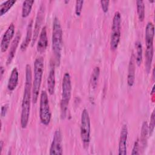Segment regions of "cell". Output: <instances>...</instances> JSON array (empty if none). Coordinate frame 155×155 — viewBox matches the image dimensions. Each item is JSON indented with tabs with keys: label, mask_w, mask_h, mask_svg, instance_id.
I'll return each mask as SVG.
<instances>
[{
	"label": "cell",
	"mask_w": 155,
	"mask_h": 155,
	"mask_svg": "<svg viewBox=\"0 0 155 155\" xmlns=\"http://www.w3.org/2000/svg\"><path fill=\"white\" fill-rule=\"evenodd\" d=\"M100 74V68L99 67H95L92 71L90 77V84L93 88L95 89L97 85L99 77Z\"/></svg>",
	"instance_id": "obj_21"
},
{
	"label": "cell",
	"mask_w": 155,
	"mask_h": 155,
	"mask_svg": "<svg viewBox=\"0 0 155 155\" xmlns=\"http://www.w3.org/2000/svg\"><path fill=\"white\" fill-rule=\"evenodd\" d=\"M71 76L68 72H66L63 76L62 82V94L61 100V113L62 118H64L67 113L68 106L71 94Z\"/></svg>",
	"instance_id": "obj_5"
},
{
	"label": "cell",
	"mask_w": 155,
	"mask_h": 155,
	"mask_svg": "<svg viewBox=\"0 0 155 155\" xmlns=\"http://www.w3.org/2000/svg\"><path fill=\"white\" fill-rule=\"evenodd\" d=\"M33 20H31L27 27V31H26V36L25 39L22 42L20 48L22 51L25 50V49L28 46L30 41L32 40L33 37Z\"/></svg>",
	"instance_id": "obj_17"
},
{
	"label": "cell",
	"mask_w": 155,
	"mask_h": 155,
	"mask_svg": "<svg viewBox=\"0 0 155 155\" xmlns=\"http://www.w3.org/2000/svg\"><path fill=\"white\" fill-rule=\"evenodd\" d=\"M120 28H121V15L119 12L114 13L110 36V48L111 50H116L117 48L120 39Z\"/></svg>",
	"instance_id": "obj_7"
},
{
	"label": "cell",
	"mask_w": 155,
	"mask_h": 155,
	"mask_svg": "<svg viewBox=\"0 0 155 155\" xmlns=\"http://www.w3.org/2000/svg\"><path fill=\"white\" fill-rule=\"evenodd\" d=\"M128 137V128L127 125L124 124L122 127L120 133V137L119 141V155L127 154V140Z\"/></svg>",
	"instance_id": "obj_12"
},
{
	"label": "cell",
	"mask_w": 155,
	"mask_h": 155,
	"mask_svg": "<svg viewBox=\"0 0 155 155\" xmlns=\"http://www.w3.org/2000/svg\"><path fill=\"white\" fill-rule=\"evenodd\" d=\"M135 61L134 54L130 57L129 64H128V76H127V84L129 87H132L134 85L135 81Z\"/></svg>",
	"instance_id": "obj_14"
},
{
	"label": "cell",
	"mask_w": 155,
	"mask_h": 155,
	"mask_svg": "<svg viewBox=\"0 0 155 155\" xmlns=\"http://www.w3.org/2000/svg\"><path fill=\"white\" fill-rule=\"evenodd\" d=\"M137 13L140 21H143L145 18V4L144 2L142 0L136 1Z\"/></svg>",
	"instance_id": "obj_23"
},
{
	"label": "cell",
	"mask_w": 155,
	"mask_h": 155,
	"mask_svg": "<svg viewBox=\"0 0 155 155\" xmlns=\"http://www.w3.org/2000/svg\"><path fill=\"white\" fill-rule=\"evenodd\" d=\"M3 144H4V143H3V141H2V140H1V142H0V145H1V151H2V150Z\"/></svg>",
	"instance_id": "obj_31"
},
{
	"label": "cell",
	"mask_w": 155,
	"mask_h": 155,
	"mask_svg": "<svg viewBox=\"0 0 155 155\" xmlns=\"http://www.w3.org/2000/svg\"><path fill=\"white\" fill-rule=\"evenodd\" d=\"M154 27L151 22H148L145 28V39L146 44L145 51V70L147 73H149L151 67V63L153 61L154 54Z\"/></svg>",
	"instance_id": "obj_2"
},
{
	"label": "cell",
	"mask_w": 155,
	"mask_h": 155,
	"mask_svg": "<svg viewBox=\"0 0 155 155\" xmlns=\"http://www.w3.org/2000/svg\"><path fill=\"white\" fill-rule=\"evenodd\" d=\"M51 113L50 111L49 100L47 93L43 90L40 94L39 102V118L41 123L48 125L51 120Z\"/></svg>",
	"instance_id": "obj_8"
},
{
	"label": "cell",
	"mask_w": 155,
	"mask_h": 155,
	"mask_svg": "<svg viewBox=\"0 0 155 155\" xmlns=\"http://www.w3.org/2000/svg\"><path fill=\"white\" fill-rule=\"evenodd\" d=\"M148 135V125L147 122H143L141 128L140 139V144L142 145L143 148H144L146 147Z\"/></svg>",
	"instance_id": "obj_19"
},
{
	"label": "cell",
	"mask_w": 155,
	"mask_h": 155,
	"mask_svg": "<svg viewBox=\"0 0 155 155\" xmlns=\"http://www.w3.org/2000/svg\"><path fill=\"white\" fill-rule=\"evenodd\" d=\"M16 1L15 0H7L4 1L0 5V15L2 16L5 14L15 4Z\"/></svg>",
	"instance_id": "obj_22"
},
{
	"label": "cell",
	"mask_w": 155,
	"mask_h": 155,
	"mask_svg": "<svg viewBox=\"0 0 155 155\" xmlns=\"http://www.w3.org/2000/svg\"><path fill=\"white\" fill-rule=\"evenodd\" d=\"M32 97V71L31 66L27 64L25 66V82L24 85V94L21 104V125L22 128H25L28 125L30 113V102Z\"/></svg>",
	"instance_id": "obj_1"
},
{
	"label": "cell",
	"mask_w": 155,
	"mask_h": 155,
	"mask_svg": "<svg viewBox=\"0 0 155 155\" xmlns=\"http://www.w3.org/2000/svg\"><path fill=\"white\" fill-rule=\"evenodd\" d=\"M20 38H21V35H20V33H19V31H18V33L16 34V35L15 36V39H13V40L12 42L11 47L10 48V50H9L7 59V62H6L7 65H8L12 62V61L15 56L17 47L19 45Z\"/></svg>",
	"instance_id": "obj_15"
},
{
	"label": "cell",
	"mask_w": 155,
	"mask_h": 155,
	"mask_svg": "<svg viewBox=\"0 0 155 155\" xmlns=\"http://www.w3.org/2000/svg\"><path fill=\"white\" fill-rule=\"evenodd\" d=\"M154 1H149V2H153Z\"/></svg>",
	"instance_id": "obj_32"
},
{
	"label": "cell",
	"mask_w": 155,
	"mask_h": 155,
	"mask_svg": "<svg viewBox=\"0 0 155 155\" xmlns=\"http://www.w3.org/2000/svg\"><path fill=\"white\" fill-rule=\"evenodd\" d=\"M90 118L87 109H84L81 114L80 135L83 145L85 148H87L90 142Z\"/></svg>",
	"instance_id": "obj_6"
},
{
	"label": "cell",
	"mask_w": 155,
	"mask_h": 155,
	"mask_svg": "<svg viewBox=\"0 0 155 155\" xmlns=\"http://www.w3.org/2000/svg\"><path fill=\"white\" fill-rule=\"evenodd\" d=\"M44 13H45V6L44 4H41L36 17V21L35 23L34 30L33 31V37L31 40L32 45L35 43L36 41L39 37V33H40V30L41 28V25L44 18Z\"/></svg>",
	"instance_id": "obj_9"
},
{
	"label": "cell",
	"mask_w": 155,
	"mask_h": 155,
	"mask_svg": "<svg viewBox=\"0 0 155 155\" xmlns=\"http://www.w3.org/2000/svg\"><path fill=\"white\" fill-rule=\"evenodd\" d=\"M8 104H5L4 105H2L1 107V116L2 117H4L7 112V110H8Z\"/></svg>",
	"instance_id": "obj_29"
},
{
	"label": "cell",
	"mask_w": 155,
	"mask_h": 155,
	"mask_svg": "<svg viewBox=\"0 0 155 155\" xmlns=\"http://www.w3.org/2000/svg\"><path fill=\"white\" fill-rule=\"evenodd\" d=\"M34 2V0H26L23 2L22 7V18H27L30 15Z\"/></svg>",
	"instance_id": "obj_20"
},
{
	"label": "cell",
	"mask_w": 155,
	"mask_h": 155,
	"mask_svg": "<svg viewBox=\"0 0 155 155\" xmlns=\"http://www.w3.org/2000/svg\"><path fill=\"white\" fill-rule=\"evenodd\" d=\"M154 125H155V111H154V110H153L150 117V125L148 126V134L150 136H151L152 133H153V131L154 130Z\"/></svg>",
	"instance_id": "obj_25"
},
{
	"label": "cell",
	"mask_w": 155,
	"mask_h": 155,
	"mask_svg": "<svg viewBox=\"0 0 155 155\" xmlns=\"http://www.w3.org/2000/svg\"><path fill=\"white\" fill-rule=\"evenodd\" d=\"M19 80V72L16 67H15L12 70L10 76L9 77L8 83H7V88L9 91H13L18 85Z\"/></svg>",
	"instance_id": "obj_16"
},
{
	"label": "cell",
	"mask_w": 155,
	"mask_h": 155,
	"mask_svg": "<svg viewBox=\"0 0 155 155\" xmlns=\"http://www.w3.org/2000/svg\"><path fill=\"white\" fill-rule=\"evenodd\" d=\"M136 50V61L137 65L139 66L142 62V46L141 42L137 41L135 44Z\"/></svg>",
	"instance_id": "obj_24"
},
{
	"label": "cell",
	"mask_w": 155,
	"mask_h": 155,
	"mask_svg": "<svg viewBox=\"0 0 155 155\" xmlns=\"http://www.w3.org/2000/svg\"><path fill=\"white\" fill-rule=\"evenodd\" d=\"M15 27L14 24L12 23L10 24V25L8 27L7 29L4 33L1 39V45H0L1 52L2 53L5 52L8 49L10 45V42L15 35Z\"/></svg>",
	"instance_id": "obj_11"
},
{
	"label": "cell",
	"mask_w": 155,
	"mask_h": 155,
	"mask_svg": "<svg viewBox=\"0 0 155 155\" xmlns=\"http://www.w3.org/2000/svg\"><path fill=\"white\" fill-rule=\"evenodd\" d=\"M84 1H76V5H75V13L76 16H80L82 12V7H83Z\"/></svg>",
	"instance_id": "obj_26"
},
{
	"label": "cell",
	"mask_w": 155,
	"mask_h": 155,
	"mask_svg": "<svg viewBox=\"0 0 155 155\" xmlns=\"http://www.w3.org/2000/svg\"><path fill=\"white\" fill-rule=\"evenodd\" d=\"M63 31L59 18L54 17L53 22V31L51 37L52 50L57 62L59 64L61 56L62 47Z\"/></svg>",
	"instance_id": "obj_3"
},
{
	"label": "cell",
	"mask_w": 155,
	"mask_h": 155,
	"mask_svg": "<svg viewBox=\"0 0 155 155\" xmlns=\"http://www.w3.org/2000/svg\"><path fill=\"white\" fill-rule=\"evenodd\" d=\"M101 4V7L104 13H106L108 10L109 7V3L110 1H100Z\"/></svg>",
	"instance_id": "obj_28"
},
{
	"label": "cell",
	"mask_w": 155,
	"mask_h": 155,
	"mask_svg": "<svg viewBox=\"0 0 155 155\" xmlns=\"http://www.w3.org/2000/svg\"><path fill=\"white\" fill-rule=\"evenodd\" d=\"M62 134L59 128L57 129L53 135L52 142L50 148V155H61L63 153L62 146Z\"/></svg>",
	"instance_id": "obj_10"
},
{
	"label": "cell",
	"mask_w": 155,
	"mask_h": 155,
	"mask_svg": "<svg viewBox=\"0 0 155 155\" xmlns=\"http://www.w3.org/2000/svg\"><path fill=\"white\" fill-rule=\"evenodd\" d=\"M48 45V38L47 33V28L45 26H44L40 31L39 39L36 45V50L38 52L40 53H44Z\"/></svg>",
	"instance_id": "obj_13"
},
{
	"label": "cell",
	"mask_w": 155,
	"mask_h": 155,
	"mask_svg": "<svg viewBox=\"0 0 155 155\" xmlns=\"http://www.w3.org/2000/svg\"><path fill=\"white\" fill-rule=\"evenodd\" d=\"M4 71H5V70H4V67H3L2 66H1V68H0V72H1V78L2 77V75H3L4 73Z\"/></svg>",
	"instance_id": "obj_30"
},
{
	"label": "cell",
	"mask_w": 155,
	"mask_h": 155,
	"mask_svg": "<svg viewBox=\"0 0 155 155\" xmlns=\"http://www.w3.org/2000/svg\"><path fill=\"white\" fill-rule=\"evenodd\" d=\"M44 72V58H37L34 62V79L32 82V97L33 104L38 101Z\"/></svg>",
	"instance_id": "obj_4"
},
{
	"label": "cell",
	"mask_w": 155,
	"mask_h": 155,
	"mask_svg": "<svg viewBox=\"0 0 155 155\" xmlns=\"http://www.w3.org/2000/svg\"><path fill=\"white\" fill-rule=\"evenodd\" d=\"M139 146H140L139 140V139H137L134 143V146L131 152L132 155H136V154H139Z\"/></svg>",
	"instance_id": "obj_27"
},
{
	"label": "cell",
	"mask_w": 155,
	"mask_h": 155,
	"mask_svg": "<svg viewBox=\"0 0 155 155\" xmlns=\"http://www.w3.org/2000/svg\"><path fill=\"white\" fill-rule=\"evenodd\" d=\"M55 70L54 67H51L49 71L47 78V89L50 94H53L55 88Z\"/></svg>",
	"instance_id": "obj_18"
}]
</instances>
